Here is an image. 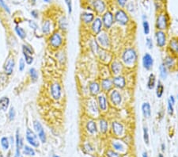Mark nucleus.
<instances>
[{"label": "nucleus", "instance_id": "nucleus-1", "mask_svg": "<svg viewBox=\"0 0 178 157\" xmlns=\"http://www.w3.org/2000/svg\"><path fill=\"white\" fill-rule=\"evenodd\" d=\"M137 60V53L134 49H127L122 55V60L126 64H132Z\"/></svg>", "mask_w": 178, "mask_h": 157}, {"label": "nucleus", "instance_id": "nucleus-2", "mask_svg": "<svg viewBox=\"0 0 178 157\" xmlns=\"http://www.w3.org/2000/svg\"><path fill=\"white\" fill-rule=\"evenodd\" d=\"M115 21L121 26H125L128 23L129 21V18L127 16V13L123 10H119L115 14Z\"/></svg>", "mask_w": 178, "mask_h": 157}, {"label": "nucleus", "instance_id": "nucleus-3", "mask_svg": "<svg viewBox=\"0 0 178 157\" xmlns=\"http://www.w3.org/2000/svg\"><path fill=\"white\" fill-rule=\"evenodd\" d=\"M156 27L158 30H166L168 27V17L166 14L162 13L160 14L157 18L156 20Z\"/></svg>", "mask_w": 178, "mask_h": 157}, {"label": "nucleus", "instance_id": "nucleus-4", "mask_svg": "<svg viewBox=\"0 0 178 157\" xmlns=\"http://www.w3.org/2000/svg\"><path fill=\"white\" fill-rule=\"evenodd\" d=\"M26 140L29 143V144H31L35 148L39 147L40 144L37 136L29 129H27V130H26Z\"/></svg>", "mask_w": 178, "mask_h": 157}, {"label": "nucleus", "instance_id": "nucleus-5", "mask_svg": "<svg viewBox=\"0 0 178 157\" xmlns=\"http://www.w3.org/2000/svg\"><path fill=\"white\" fill-rule=\"evenodd\" d=\"M114 18L113 14H112L110 11L105 12L102 17V23L106 29H110L112 26L113 25Z\"/></svg>", "mask_w": 178, "mask_h": 157}, {"label": "nucleus", "instance_id": "nucleus-6", "mask_svg": "<svg viewBox=\"0 0 178 157\" xmlns=\"http://www.w3.org/2000/svg\"><path fill=\"white\" fill-rule=\"evenodd\" d=\"M33 126H34L35 131L37 132L40 141L42 143H45L46 142V136H45V133H44V130L43 127H42L41 124L38 121H34Z\"/></svg>", "mask_w": 178, "mask_h": 157}, {"label": "nucleus", "instance_id": "nucleus-7", "mask_svg": "<svg viewBox=\"0 0 178 157\" xmlns=\"http://www.w3.org/2000/svg\"><path fill=\"white\" fill-rule=\"evenodd\" d=\"M49 43L53 48H59L63 43V38L61 35L59 33H53L49 39Z\"/></svg>", "mask_w": 178, "mask_h": 157}, {"label": "nucleus", "instance_id": "nucleus-8", "mask_svg": "<svg viewBox=\"0 0 178 157\" xmlns=\"http://www.w3.org/2000/svg\"><path fill=\"white\" fill-rule=\"evenodd\" d=\"M155 38H156V43L157 45L160 48H162L165 45L166 43V36L163 31L158 30L155 33Z\"/></svg>", "mask_w": 178, "mask_h": 157}, {"label": "nucleus", "instance_id": "nucleus-9", "mask_svg": "<svg viewBox=\"0 0 178 157\" xmlns=\"http://www.w3.org/2000/svg\"><path fill=\"white\" fill-rule=\"evenodd\" d=\"M97 42L101 46H102V48H108L110 45V40L108 34L105 33H99L97 37Z\"/></svg>", "mask_w": 178, "mask_h": 157}, {"label": "nucleus", "instance_id": "nucleus-10", "mask_svg": "<svg viewBox=\"0 0 178 157\" xmlns=\"http://www.w3.org/2000/svg\"><path fill=\"white\" fill-rule=\"evenodd\" d=\"M51 94L54 99L59 100L61 98V87L59 83H55L51 86Z\"/></svg>", "mask_w": 178, "mask_h": 157}, {"label": "nucleus", "instance_id": "nucleus-11", "mask_svg": "<svg viewBox=\"0 0 178 157\" xmlns=\"http://www.w3.org/2000/svg\"><path fill=\"white\" fill-rule=\"evenodd\" d=\"M154 64V60L150 54L146 53L143 57V65L146 70H150Z\"/></svg>", "mask_w": 178, "mask_h": 157}, {"label": "nucleus", "instance_id": "nucleus-12", "mask_svg": "<svg viewBox=\"0 0 178 157\" xmlns=\"http://www.w3.org/2000/svg\"><path fill=\"white\" fill-rule=\"evenodd\" d=\"M102 26H103V23H102V20L100 18H97L95 19L93 21L92 24V31L94 34H99L101 31H102Z\"/></svg>", "mask_w": 178, "mask_h": 157}, {"label": "nucleus", "instance_id": "nucleus-13", "mask_svg": "<svg viewBox=\"0 0 178 157\" xmlns=\"http://www.w3.org/2000/svg\"><path fill=\"white\" fill-rule=\"evenodd\" d=\"M93 6L98 14H102L106 9V6L103 0H93Z\"/></svg>", "mask_w": 178, "mask_h": 157}, {"label": "nucleus", "instance_id": "nucleus-14", "mask_svg": "<svg viewBox=\"0 0 178 157\" xmlns=\"http://www.w3.org/2000/svg\"><path fill=\"white\" fill-rule=\"evenodd\" d=\"M110 99L114 105H120L122 101V97L118 90H114L112 91L111 95H110Z\"/></svg>", "mask_w": 178, "mask_h": 157}, {"label": "nucleus", "instance_id": "nucleus-15", "mask_svg": "<svg viewBox=\"0 0 178 157\" xmlns=\"http://www.w3.org/2000/svg\"><path fill=\"white\" fill-rule=\"evenodd\" d=\"M112 130L113 133L116 136H120L122 135L123 132H124V127H123L122 124L117 122V121H113L112 124Z\"/></svg>", "mask_w": 178, "mask_h": 157}, {"label": "nucleus", "instance_id": "nucleus-16", "mask_svg": "<svg viewBox=\"0 0 178 157\" xmlns=\"http://www.w3.org/2000/svg\"><path fill=\"white\" fill-rule=\"evenodd\" d=\"M113 85L116 87L120 88V89H123L126 86V81H125V78L123 76L115 77L113 79Z\"/></svg>", "mask_w": 178, "mask_h": 157}, {"label": "nucleus", "instance_id": "nucleus-17", "mask_svg": "<svg viewBox=\"0 0 178 157\" xmlns=\"http://www.w3.org/2000/svg\"><path fill=\"white\" fill-rule=\"evenodd\" d=\"M23 146V142H22V139L20 136L19 131L16 132V153H15V157H19L20 156V150Z\"/></svg>", "mask_w": 178, "mask_h": 157}, {"label": "nucleus", "instance_id": "nucleus-18", "mask_svg": "<svg viewBox=\"0 0 178 157\" xmlns=\"http://www.w3.org/2000/svg\"><path fill=\"white\" fill-rule=\"evenodd\" d=\"M14 67V60L13 58H10L9 60H7L4 66V70L6 74L11 75L13 72Z\"/></svg>", "mask_w": 178, "mask_h": 157}, {"label": "nucleus", "instance_id": "nucleus-19", "mask_svg": "<svg viewBox=\"0 0 178 157\" xmlns=\"http://www.w3.org/2000/svg\"><path fill=\"white\" fill-rule=\"evenodd\" d=\"M23 53L24 56H25V58H26V62L28 64H31L33 61V59L31 56L32 55V51L31 49H29L27 46L26 45H23Z\"/></svg>", "mask_w": 178, "mask_h": 157}, {"label": "nucleus", "instance_id": "nucleus-20", "mask_svg": "<svg viewBox=\"0 0 178 157\" xmlns=\"http://www.w3.org/2000/svg\"><path fill=\"white\" fill-rule=\"evenodd\" d=\"M142 112L143 114L144 118H149L151 115V108L149 102H144L142 105Z\"/></svg>", "mask_w": 178, "mask_h": 157}, {"label": "nucleus", "instance_id": "nucleus-21", "mask_svg": "<svg viewBox=\"0 0 178 157\" xmlns=\"http://www.w3.org/2000/svg\"><path fill=\"white\" fill-rule=\"evenodd\" d=\"M113 86V81L109 78H104L102 80V87L105 91H109L112 90Z\"/></svg>", "mask_w": 178, "mask_h": 157}, {"label": "nucleus", "instance_id": "nucleus-22", "mask_svg": "<svg viewBox=\"0 0 178 157\" xmlns=\"http://www.w3.org/2000/svg\"><path fill=\"white\" fill-rule=\"evenodd\" d=\"M89 88H90V94L92 95H93V96L98 95L100 93V89H101V87H100L99 83H97V82H93V83H90Z\"/></svg>", "mask_w": 178, "mask_h": 157}, {"label": "nucleus", "instance_id": "nucleus-23", "mask_svg": "<svg viewBox=\"0 0 178 157\" xmlns=\"http://www.w3.org/2000/svg\"><path fill=\"white\" fill-rule=\"evenodd\" d=\"M97 102H98V106L99 108L102 111H105L107 109V99L106 97L104 95H101L98 96L97 98Z\"/></svg>", "mask_w": 178, "mask_h": 157}, {"label": "nucleus", "instance_id": "nucleus-24", "mask_svg": "<svg viewBox=\"0 0 178 157\" xmlns=\"http://www.w3.org/2000/svg\"><path fill=\"white\" fill-rule=\"evenodd\" d=\"M82 20L86 24H89L92 22L94 20V15L92 13H88V12H84L82 14Z\"/></svg>", "mask_w": 178, "mask_h": 157}, {"label": "nucleus", "instance_id": "nucleus-25", "mask_svg": "<svg viewBox=\"0 0 178 157\" xmlns=\"http://www.w3.org/2000/svg\"><path fill=\"white\" fill-rule=\"evenodd\" d=\"M86 130L91 134H94L97 132V128L96 123L93 121H89L86 124Z\"/></svg>", "mask_w": 178, "mask_h": 157}, {"label": "nucleus", "instance_id": "nucleus-26", "mask_svg": "<svg viewBox=\"0 0 178 157\" xmlns=\"http://www.w3.org/2000/svg\"><path fill=\"white\" fill-rule=\"evenodd\" d=\"M10 104V99L7 97H2L0 99V110L6 111Z\"/></svg>", "mask_w": 178, "mask_h": 157}, {"label": "nucleus", "instance_id": "nucleus-27", "mask_svg": "<svg viewBox=\"0 0 178 157\" xmlns=\"http://www.w3.org/2000/svg\"><path fill=\"white\" fill-rule=\"evenodd\" d=\"M156 84V77L154 74H150L148 78V82H147V87L150 90L154 89Z\"/></svg>", "mask_w": 178, "mask_h": 157}, {"label": "nucleus", "instance_id": "nucleus-28", "mask_svg": "<svg viewBox=\"0 0 178 157\" xmlns=\"http://www.w3.org/2000/svg\"><path fill=\"white\" fill-rule=\"evenodd\" d=\"M99 126H100V130L102 132V133H105L108 131V128H109V125L107 122L106 120L104 119H101L99 121Z\"/></svg>", "mask_w": 178, "mask_h": 157}, {"label": "nucleus", "instance_id": "nucleus-29", "mask_svg": "<svg viewBox=\"0 0 178 157\" xmlns=\"http://www.w3.org/2000/svg\"><path fill=\"white\" fill-rule=\"evenodd\" d=\"M111 70L113 74H118L121 70V64L117 61H114L111 65Z\"/></svg>", "mask_w": 178, "mask_h": 157}, {"label": "nucleus", "instance_id": "nucleus-30", "mask_svg": "<svg viewBox=\"0 0 178 157\" xmlns=\"http://www.w3.org/2000/svg\"><path fill=\"white\" fill-rule=\"evenodd\" d=\"M164 93V86L162 83L161 81H158L157 85V88H156V95H157V98H162Z\"/></svg>", "mask_w": 178, "mask_h": 157}, {"label": "nucleus", "instance_id": "nucleus-31", "mask_svg": "<svg viewBox=\"0 0 178 157\" xmlns=\"http://www.w3.org/2000/svg\"><path fill=\"white\" fill-rule=\"evenodd\" d=\"M169 49L172 52L178 53V40L173 39L169 42Z\"/></svg>", "mask_w": 178, "mask_h": 157}, {"label": "nucleus", "instance_id": "nucleus-32", "mask_svg": "<svg viewBox=\"0 0 178 157\" xmlns=\"http://www.w3.org/2000/svg\"><path fill=\"white\" fill-rule=\"evenodd\" d=\"M174 64H175L174 59L173 57H171V56H166V57L165 58L164 64L168 68H171L172 67H174Z\"/></svg>", "mask_w": 178, "mask_h": 157}, {"label": "nucleus", "instance_id": "nucleus-33", "mask_svg": "<svg viewBox=\"0 0 178 157\" xmlns=\"http://www.w3.org/2000/svg\"><path fill=\"white\" fill-rule=\"evenodd\" d=\"M160 70V76L162 77V78L163 79H165L167 78V76H168V71H167V67L165 66L164 64H161L159 67Z\"/></svg>", "mask_w": 178, "mask_h": 157}, {"label": "nucleus", "instance_id": "nucleus-34", "mask_svg": "<svg viewBox=\"0 0 178 157\" xmlns=\"http://www.w3.org/2000/svg\"><path fill=\"white\" fill-rule=\"evenodd\" d=\"M90 48L92 49L93 53L97 54L98 53V51H99V44H98V42L96 41V40H92V41L90 43Z\"/></svg>", "mask_w": 178, "mask_h": 157}, {"label": "nucleus", "instance_id": "nucleus-35", "mask_svg": "<svg viewBox=\"0 0 178 157\" xmlns=\"http://www.w3.org/2000/svg\"><path fill=\"white\" fill-rule=\"evenodd\" d=\"M23 153L25 155L27 156H35V151L33 148H32L29 146L26 145L24 147V150H23Z\"/></svg>", "mask_w": 178, "mask_h": 157}, {"label": "nucleus", "instance_id": "nucleus-36", "mask_svg": "<svg viewBox=\"0 0 178 157\" xmlns=\"http://www.w3.org/2000/svg\"><path fill=\"white\" fill-rule=\"evenodd\" d=\"M59 26L62 30H66L67 28V21L66 18L64 17H63L61 19H60V21H59Z\"/></svg>", "mask_w": 178, "mask_h": 157}, {"label": "nucleus", "instance_id": "nucleus-37", "mask_svg": "<svg viewBox=\"0 0 178 157\" xmlns=\"http://www.w3.org/2000/svg\"><path fill=\"white\" fill-rule=\"evenodd\" d=\"M1 145H2V148L4 149V150H8L9 149L10 147V142L9 140L7 137H2L1 139Z\"/></svg>", "mask_w": 178, "mask_h": 157}, {"label": "nucleus", "instance_id": "nucleus-38", "mask_svg": "<svg viewBox=\"0 0 178 157\" xmlns=\"http://www.w3.org/2000/svg\"><path fill=\"white\" fill-rule=\"evenodd\" d=\"M15 31H16V33H18V35L20 38H21V39L26 38V32H25V30H24L22 28L19 27V26H16V28H15Z\"/></svg>", "mask_w": 178, "mask_h": 157}, {"label": "nucleus", "instance_id": "nucleus-39", "mask_svg": "<svg viewBox=\"0 0 178 157\" xmlns=\"http://www.w3.org/2000/svg\"><path fill=\"white\" fill-rule=\"evenodd\" d=\"M113 148L116 151H124V145L122 143H120L119 141H113Z\"/></svg>", "mask_w": 178, "mask_h": 157}, {"label": "nucleus", "instance_id": "nucleus-40", "mask_svg": "<svg viewBox=\"0 0 178 157\" xmlns=\"http://www.w3.org/2000/svg\"><path fill=\"white\" fill-rule=\"evenodd\" d=\"M42 31L45 34H47V33H49L50 32V21H44V23L43 24V26H42Z\"/></svg>", "mask_w": 178, "mask_h": 157}, {"label": "nucleus", "instance_id": "nucleus-41", "mask_svg": "<svg viewBox=\"0 0 178 157\" xmlns=\"http://www.w3.org/2000/svg\"><path fill=\"white\" fill-rule=\"evenodd\" d=\"M29 74L30 76H31V78H32V80L33 82L37 80V78H38V74H37V72L36 71L35 68H31L29 70Z\"/></svg>", "mask_w": 178, "mask_h": 157}, {"label": "nucleus", "instance_id": "nucleus-42", "mask_svg": "<svg viewBox=\"0 0 178 157\" xmlns=\"http://www.w3.org/2000/svg\"><path fill=\"white\" fill-rule=\"evenodd\" d=\"M143 140L145 141V143L148 145L149 141H150V138H149V133H148V129L147 127L143 128Z\"/></svg>", "mask_w": 178, "mask_h": 157}, {"label": "nucleus", "instance_id": "nucleus-43", "mask_svg": "<svg viewBox=\"0 0 178 157\" xmlns=\"http://www.w3.org/2000/svg\"><path fill=\"white\" fill-rule=\"evenodd\" d=\"M143 31L144 33L146 35L149 34V33H150V25H149L148 21L145 20L143 22Z\"/></svg>", "mask_w": 178, "mask_h": 157}, {"label": "nucleus", "instance_id": "nucleus-44", "mask_svg": "<svg viewBox=\"0 0 178 157\" xmlns=\"http://www.w3.org/2000/svg\"><path fill=\"white\" fill-rule=\"evenodd\" d=\"M167 109H168V113H169V115H173L174 111V105L172 104L169 100H168V107H167Z\"/></svg>", "mask_w": 178, "mask_h": 157}, {"label": "nucleus", "instance_id": "nucleus-45", "mask_svg": "<svg viewBox=\"0 0 178 157\" xmlns=\"http://www.w3.org/2000/svg\"><path fill=\"white\" fill-rule=\"evenodd\" d=\"M107 157H120V156L119 155L118 153L114 152L113 150H109L106 153Z\"/></svg>", "mask_w": 178, "mask_h": 157}, {"label": "nucleus", "instance_id": "nucleus-46", "mask_svg": "<svg viewBox=\"0 0 178 157\" xmlns=\"http://www.w3.org/2000/svg\"><path fill=\"white\" fill-rule=\"evenodd\" d=\"M0 7H2L3 9L6 10V11L7 12V13H10V8L8 7V6H7V4H6V2H4V1L3 0H0Z\"/></svg>", "mask_w": 178, "mask_h": 157}, {"label": "nucleus", "instance_id": "nucleus-47", "mask_svg": "<svg viewBox=\"0 0 178 157\" xmlns=\"http://www.w3.org/2000/svg\"><path fill=\"white\" fill-rule=\"evenodd\" d=\"M15 117V110H14V107H11L9 111V119L10 121H13Z\"/></svg>", "mask_w": 178, "mask_h": 157}, {"label": "nucleus", "instance_id": "nucleus-48", "mask_svg": "<svg viewBox=\"0 0 178 157\" xmlns=\"http://www.w3.org/2000/svg\"><path fill=\"white\" fill-rule=\"evenodd\" d=\"M126 7H127V10H128V11H130V12L134 11V9H135L134 3H133L132 2H128V3L126 5Z\"/></svg>", "mask_w": 178, "mask_h": 157}, {"label": "nucleus", "instance_id": "nucleus-49", "mask_svg": "<svg viewBox=\"0 0 178 157\" xmlns=\"http://www.w3.org/2000/svg\"><path fill=\"white\" fill-rule=\"evenodd\" d=\"M146 46L148 47L149 49H153V41H152V40L150 39V37H147V38H146Z\"/></svg>", "mask_w": 178, "mask_h": 157}, {"label": "nucleus", "instance_id": "nucleus-50", "mask_svg": "<svg viewBox=\"0 0 178 157\" xmlns=\"http://www.w3.org/2000/svg\"><path fill=\"white\" fill-rule=\"evenodd\" d=\"M65 2H66V4L67 5V7H68V13H69V14H71V11H72L71 0H65Z\"/></svg>", "mask_w": 178, "mask_h": 157}, {"label": "nucleus", "instance_id": "nucleus-51", "mask_svg": "<svg viewBox=\"0 0 178 157\" xmlns=\"http://www.w3.org/2000/svg\"><path fill=\"white\" fill-rule=\"evenodd\" d=\"M116 1H117V3L120 7H124L127 5V0H116Z\"/></svg>", "mask_w": 178, "mask_h": 157}, {"label": "nucleus", "instance_id": "nucleus-52", "mask_svg": "<svg viewBox=\"0 0 178 157\" xmlns=\"http://www.w3.org/2000/svg\"><path fill=\"white\" fill-rule=\"evenodd\" d=\"M25 68V62H24L23 59L20 60V64H19V71L22 72Z\"/></svg>", "mask_w": 178, "mask_h": 157}, {"label": "nucleus", "instance_id": "nucleus-53", "mask_svg": "<svg viewBox=\"0 0 178 157\" xmlns=\"http://www.w3.org/2000/svg\"><path fill=\"white\" fill-rule=\"evenodd\" d=\"M29 26L30 27H32L33 30H37V24L33 22V21H29Z\"/></svg>", "mask_w": 178, "mask_h": 157}, {"label": "nucleus", "instance_id": "nucleus-54", "mask_svg": "<svg viewBox=\"0 0 178 157\" xmlns=\"http://www.w3.org/2000/svg\"><path fill=\"white\" fill-rule=\"evenodd\" d=\"M31 14H32V15L34 17L35 19L38 18V12H37V10H32V11L31 12Z\"/></svg>", "mask_w": 178, "mask_h": 157}, {"label": "nucleus", "instance_id": "nucleus-55", "mask_svg": "<svg viewBox=\"0 0 178 157\" xmlns=\"http://www.w3.org/2000/svg\"><path fill=\"white\" fill-rule=\"evenodd\" d=\"M169 101H170V102H171L172 104L174 105L175 104V98H174V97L173 96V95H171L170 97H169Z\"/></svg>", "mask_w": 178, "mask_h": 157}, {"label": "nucleus", "instance_id": "nucleus-56", "mask_svg": "<svg viewBox=\"0 0 178 157\" xmlns=\"http://www.w3.org/2000/svg\"><path fill=\"white\" fill-rule=\"evenodd\" d=\"M165 146L164 144H162V150L165 151Z\"/></svg>", "mask_w": 178, "mask_h": 157}, {"label": "nucleus", "instance_id": "nucleus-57", "mask_svg": "<svg viewBox=\"0 0 178 157\" xmlns=\"http://www.w3.org/2000/svg\"><path fill=\"white\" fill-rule=\"evenodd\" d=\"M143 157H148V156H147V153H143Z\"/></svg>", "mask_w": 178, "mask_h": 157}, {"label": "nucleus", "instance_id": "nucleus-58", "mask_svg": "<svg viewBox=\"0 0 178 157\" xmlns=\"http://www.w3.org/2000/svg\"><path fill=\"white\" fill-rule=\"evenodd\" d=\"M44 1L45 2H50V1H51V0H44Z\"/></svg>", "mask_w": 178, "mask_h": 157}, {"label": "nucleus", "instance_id": "nucleus-59", "mask_svg": "<svg viewBox=\"0 0 178 157\" xmlns=\"http://www.w3.org/2000/svg\"><path fill=\"white\" fill-rule=\"evenodd\" d=\"M158 157H163V155H162V154H159Z\"/></svg>", "mask_w": 178, "mask_h": 157}, {"label": "nucleus", "instance_id": "nucleus-60", "mask_svg": "<svg viewBox=\"0 0 178 157\" xmlns=\"http://www.w3.org/2000/svg\"><path fill=\"white\" fill-rule=\"evenodd\" d=\"M51 157H60L59 156H56V155H54V156H52Z\"/></svg>", "mask_w": 178, "mask_h": 157}, {"label": "nucleus", "instance_id": "nucleus-61", "mask_svg": "<svg viewBox=\"0 0 178 157\" xmlns=\"http://www.w3.org/2000/svg\"><path fill=\"white\" fill-rule=\"evenodd\" d=\"M0 157H2V156L1 155V154H0Z\"/></svg>", "mask_w": 178, "mask_h": 157}, {"label": "nucleus", "instance_id": "nucleus-62", "mask_svg": "<svg viewBox=\"0 0 178 157\" xmlns=\"http://www.w3.org/2000/svg\"><path fill=\"white\" fill-rule=\"evenodd\" d=\"M157 1H161V0H157Z\"/></svg>", "mask_w": 178, "mask_h": 157}, {"label": "nucleus", "instance_id": "nucleus-63", "mask_svg": "<svg viewBox=\"0 0 178 157\" xmlns=\"http://www.w3.org/2000/svg\"><path fill=\"white\" fill-rule=\"evenodd\" d=\"M177 98H178V96H177Z\"/></svg>", "mask_w": 178, "mask_h": 157}, {"label": "nucleus", "instance_id": "nucleus-64", "mask_svg": "<svg viewBox=\"0 0 178 157\" xmlns=\"http://www.w3.org/2000/svg\"><path fill=\"white\" fill-rule=\"evenodd\" d=\"M177 77H178V75H177Z\"/></svg>", "mask_w": 178, "mask_h": 157}]
</instances>
